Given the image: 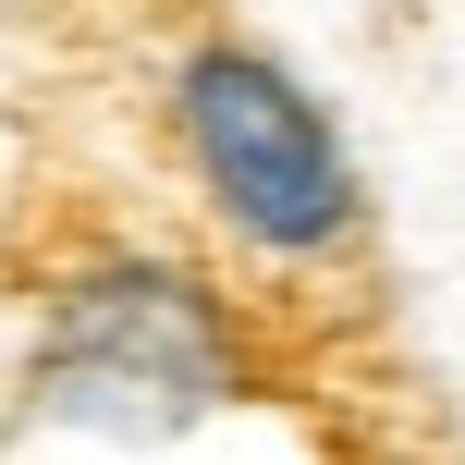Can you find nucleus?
<instances>
[{
    "mask_svg": "<svg viewBox=\"0 0 465 465\" xmlns=\"http://www.w3.org/2000/svg\"><path fill=\"white\" fill-rule=\"evenodd\" d=\"M160 147L184 172L196 221L245 245L257 270H331L368 245V184H355L343 123L319 111L294 62H270L232 25H196L160 62Z\"/></svg>",
    "mask_w": 465,
    "mask_h": 465,
    "instance_id": "obj_1",
    "label": "nucleus"
},
{
    "mask_svg": "<svg viewBox=\"0 0 465 465\" xmlns=\"http://www.w3.org/2000/svg\"><path fill=\"white\" fill-rule=\"evenodd\" d=\"M49 331H62V380L123 392V404L196 417V404L245 392V331H232V306L196 270H172V257H98V270L49 306Z\"/></svg>",
    "mask_w": 465,
    "mask_h": 465,
    "instance_id": "obj_2",
    "label": "nucleus"
}]
</instances>
